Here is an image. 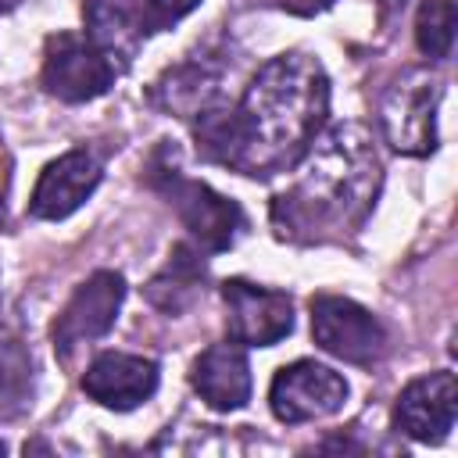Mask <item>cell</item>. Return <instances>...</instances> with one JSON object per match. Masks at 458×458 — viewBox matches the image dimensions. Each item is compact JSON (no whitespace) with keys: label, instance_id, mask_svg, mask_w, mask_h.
Instances as JSON below:
<instances>
[{"label":"cell","instance_id":"cell-1","mask_svg":"<svg viewBox=\"0 0 458 458\" xmlns=\"http://www.w3.org/2000/svg\"><path fill=\"white\" fill-rule=\"evenodd\" d=\"M329 111L326 68L301 50L279 54L258 68L236 111L200 114V143L215 161L250 175L290 165L308 150Z\"/></svg>","mask_w":458,"mask_h":458},{"label":"cell","instance_id":"cell-2","mask_svg":"<svg viewBox=\"0 0 458 458\" xmlns=\"http://www.w3.org/2000/svg\"><path fill=\"white\" fill-rule=\"evenodd\" d=\"M379 190V157L369 132L354 122L329 129L304 150L301 175L276 211H286L290 229H347L358 225Z\"/></svg>","mask_w":458,"mask_h":458},{"label":"cell","instance_id":"cell-3","mask_svg":"<svg viewBox=\"0 0 458 458\" xmlns=\"http://www.w3.org/2000/svg\"><path fill=\"white\" fill-rule=\"evenodd\" d=\"M118 57H111L100 43L75 32H54L43 47V86L50 97L68 104L97 100L114 86Z\"/></svg>","mask_w":458,"mask_h":458},{"label":"cell","instance_id":"cell-4","mask_svg":"<svg viewBox=\"0 0 458 458\" xmlns=\"http://www.w3.org/2000/svg\"><path fill=\"white\" fill-rule=\"evenodd\" d=\"M437 104L440 79L426 68H411L390 82L379 104V125L397 154H429L437 147Z\"/></svg>","mask_w":458,"mask_h":458},{"label":"cell","instance_id":"cell-5","mask_svg":"<svg viewBox=\"0 0 458 458\" xmlns=\"http://www.w3.org/2000/svg\"><path fill=\"white\" fill-rule=\"evenodd\" d=\"M311 336L326 354L347 365H365V369L376 365L386 351L383 322L358 301L333 297V293H322L311 301Z\"/></svg>","mask_w":458,"mask_h":458},{"label":"cell","instance_id":"cell-6","mask_svg":"<svg viewBox=\"0 0 458 458\" xmlns=\"http://www.w3.org/2000/svg\"><path fill=\"white\" fill-rule=\"evenodd\" d=\"M200 0H86L89 39L111 57H129L143 36L186 18Z\"/></svg>","mask_w":458,"mask_h":458},{"label":"cell","instance_id":"cell-7","mask_svg":"<svg viewBox=\"0 0 458 458\" xmlns=\"http://www.w3.org/2000/svg\"><path fill=\"white\" fill-rule=\"evenodd\" d=\"M347 401V379L318 361H293L283 365L268 386V404L279 422H315L329 419Z\"/></svg>","mask_w":458,"mask_h":458},{"label":"cell","instance_id":"cell-8","mask_svg":"<svg viewBox=\"0 0 458 458\" xmlns=\"http://www.w3.org/2000/svg\"><path fill=\"white\" fill-rule=\"evenodd\" d=\"M122 301H125V279L118 272H93L86 283H79V290L72 293V301L64 304V311L54 322L57 358L72 361V354L79 347L100 340L114 326Z\"/></svg>","mask_w":458,"mask_h":458},{"label":"cell","instance_id":"cell-9","mask_svg":"<svg viewBox=\"0 0 458 458\" xmlns=\"http://www.w3.org/2000/svg\"><path fill=\"white\" fill-rule=\"evenodd\" d=\"M222 301H225V326L236 344L272 347L293 329V301L283 290H268L247 279H225Z\"/></svg>","mask_w":458,"mask_h":458},{"label":"cell","instance_id":"cell-10","mask_svg":"<svg viewBox=\"0 0 458 458\" xmlns=\"http://www.w3.org/2000/svg\"><path fill=\"white\" fill-rule=\"evenodd\" d=\"M454 415H458V383L444 369L411 379L394 408L397 429H404L419 444H440L451 433Z\"/></svg>","mask_w":458,"mask_h":458},{"label":"cell","instance_id":"cell-11","mask_svg":"<svg viewBox=\"0 0 458 458\" xmlns=\"http://www.w3.org/2000/svg\"><path fill=\"white\" fill-rule=\"evenodd\" d=\"M100 175H104L100 161L89 150H68L39 172V182L29 197V211L36 218H47V222L68 218L100 186Z\"/></svg>","mask_w":458,"mask_h":458},{"label":"cell","instance_id":"cell-12","mask_svg":"<svg viewBox=\"0 0 458 458\" xmlns=\"http://www.w3.org/2000/svg\"><path fill=\"white\" fill-rule=\"evenodd\" d=\"M82 390L89 401L111 411H129L143 404L157 390V365L143 354H122V351H104L89 361L82 376Z\"/></svg>","mask_w":458,"mask_h":458},{"label":"cell","instance_id":"cell-13","mask_svg":"<svg viewBox=\"0 0 458 458\" xmlns=\"http://www.w3.org/2000/svg\"><path fill=\"white\" fill-rule=\"evenodd\" d=\"M168 197H172V204H175L182 225H186L208 250H225V247H233V240H236L240 229H243V211H240L229 197L215 193V190L204 186V182L172 175Z\"/></svg>","mask_w":458,"mask_h":458},{"label":"cell","instance_id":"cell-14","mask_svg":"<svg viewBox=\"0 0 458 458\" xmlns=\"http://www.w3.org/2000/svg\"><path fill=\"white\" fill-rule=\"evenodd\" d=\"M193 390L215 411H236L250 401V365L236 344H211L193 361Z\"/></svg>","mask_w":458,"mask_h":458},{"label":"cell","instance_id":"cell-15","mask_svg":"<svg viewBox=\"0 0 458 458\" xmlns=\"http://www.w3.org/2000/svg\"><path fill=\"white\" fill-rule=\"evenodd\" d=\"M200 265L193 261V254L186 250V247H175L172 250V261L165 265V272L161 276H154V283H150V301L157 304V308H165V311H179L193 293H197V286H200Z\"/></svg>","mask_w":458,"mask_h":458},{"label":"cell","instance_id":"cell-16","mask_svg":"<svg viewBox=\"0 0 458 458\" xmlns=\"http://www.w3.org/2000/svg\"><path fill=\"white\" fill-rule=\"evenodd\" d=\"M415 43L426 57L444 61L454 43V0H422L415 14Z\"/></svg>","mask_w":458,"mask_h":458},{"label":"cell","instance_id":"cell-17","mask_svg":"<svg viewBox=\"0 0 458 458\" xmlns=\"http://www.w3.org/2000/svg\"><path fill=\"white\" fill-rule=\"evenodd\" d=\"M308 4H311V7H329L333 0H308Z\"/></svg>","mask_w":458,"mask_h":458},{"label":"cell","instance_id":"cell-18","mask_svg":"<svg viewBox=\"0 0 458 458\" xmlns=\"http://www.w3.org/2000/svg\"><path fill=\"white\" fill-rule=\"evenodd\" d=\"M11 4H14V0H0V11H7V7H11Z\"/></svg>","mask_w":458,"mask_h":458},{"label":"cell","instance_id":"cell-19","mask_svg":"<svg viewBox=\"0 0 458 458\" xmlns=\"http://www.w3.org/2000/svg\"><path fill=\"white\" fill-rule=\"evenodd\" d=\"M4 451H7V447H4V440H0V454H4Z\"/></svg>","mask_w":458,"mask_h":458}]
</instances>
